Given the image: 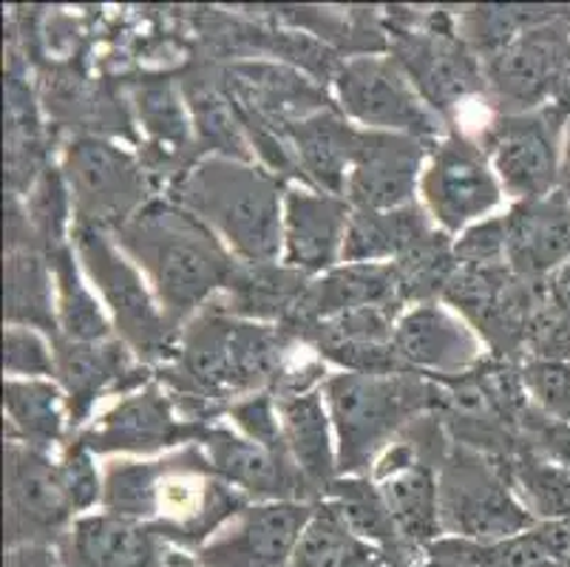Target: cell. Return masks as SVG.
I'll use <instances>...</instances> for the list:
<instances>
[{
    "label": "cell",
    "mask_w": 570,
    "mask_h": 567,
    "mask_svg": "<svg viewBox=\"0 0 570 567\" xmlns=\"http://www.w3.org/2000/svg\"><path fill=\"white\" fill-rule=\"evenodd\" d=\"M57 548L63 567H196L194 556L176 548L151 522L106 511L77 517Z\"/></svg>",
    "instance_id": "cell-17"
},
{
    "label": "cell",
    "mask_w": 570,
    "mask_h": 567,
    "mask_svg": "<svg viewBox=\"0 0 570 567\" xmlns=\"http://www.w3.org/2000/svg\"><path fill=\"white\" fill-rule=\"evenodd\" d=\"M75 225L114 233L154 199V176L137 154L102 137L71 139L60 156Z\"/></svg>",
    "instance_id": "cell-7"
},
{
    "label": "cell",
    "mask_w": 570,
    "mask_h": 567,
    "mask_svg": "<svg viewBox=\"0 0 570 567\" xmlns=\"http://www.w3.org/2000/svg\"><path fill=\"white\" fill-rule=\"evenodd\" d=\"M548 299H551L570 319V262L562 264V267L548 278Z\"/></svg>",
    "instance_id": "cell-48"
},
{
    "label": "cell",
    "mask_w": 570,
    "mask_h": 567,
    "mask_svg": "<svg viewBox=\"0 0 570 567\" xmlns=\"http://www.w3.org/2000/svg\"><path fill=\"white\" fill-rule=\"evenodd\" d=\"M505 258L522 281L546 284L570 262V199L559 190L505 213Z\"/></svg>",
    "instance_id": "cell-23"
},
{
    "label": "cell",
    "mask_w": 570,
    "mask_h": 567,
    "mask_svg": "<svg viewBox=\"0 0 570 567\" xmlns=\"http://www.w3.org/2000/svg\"><path fill=\"white\" fill-rule=\"evenodd\" d=\"M335 106L364 131L406 134L438 143L445 119L423 100L412 77L392 55H357L333 77Z\"/></svg>",
    "instance_id": "cell-8"
},
{
    "label": "cell",
    "mask_w": 570,
    "mask_h": 567,
    "mask_svg": "<svg viewBox=\"0 0 570 567\" xmlns=\"http://www.w3.org/2000/svg\"><path fill=\"white\" fill-rule=\"evenodd\" d=\"M71 247L80 258L82 273L106 306L114 335L126 343L145 366H165L176 352L179 330L165 319L142 270L119 250L111 233L100 227L75 225Z\"/></svg>",
    "instance_id": "cell-5"
},
{
    "label": "cell",
    "mask_w": 570,
    "mask_h": 567,
    "mask_svg": "<svg viewBox=\"0 0 570 567\" xmlns=\"http://www.w3.org/2000/svg\"><path fill=\"white\" fill-rule=\"evenodd\" d=\"M370 477L381 488L397 534L409 548L426 554L438 539L445 537L440 519L438 468L423 460L417 446L406 434L397 437L383 451Z\"/></svg>",
    "instance_id": "cell-19"
},
{
    "label": "cell",
    "mask_w": 570,
    "mask_h": 567,
    "mask_svg": "<svg viewBox=\"0 0 570 567\" xmlns=\"http://www.w3.org/2000/svg\"><path fill=\"white\" fill-rule=\"evenodd\" d=\"M350 218L352 205L344 196L289 182L284 196L282 264L307 278H318L344 264Z\"/></svg>",
    "instance_id": "cell-20"
},
{
    "label": "cell",
    "mask_w": 570,
    "mask_h": 567,
    "mask_svg": "<svg viewBox=\"0 0 570 567\" xmlns=\"http://www.w3.org/2000/svg\"><path fill=\"white\" fill-rule=\"evenodd\" d=\"M315 502H250L199 554L196 567H289Z\"/></svg>",
    "instance_id": "cell-16"
},
{
    "label": "cell",
    "mask_w": 570,
    "mask_h": 567,
    "mask_svg": "<svg viewBox=\"0 0 570 567\" xmlns=\"http://www.w3.org/2000/svg\"><path fill=\"white\" fill-rule=\"evenodd\" d=\"M284 137L302 170L304 185L344 196L346 176L364 139V128H357L338 106H330L287 125Z\"/></svg>",
    "instance_id": "cell-27"
},
{
    "label": "cell",
    "mask_w": 570,
    "mask_h": 567,
    "mask_svg": "<svg viewBox=\"0 0 570 567\" xmlns=\"http://www.w3.org/2000/svg\"><path fill=\"white\" fill-rule=\"evenodd\" d=\"M97 460L100 457L88 446H82L77 437H69L60 457H57V477H60V486H63L66 499L75 508L77 517L100 511L102 471Z\"/></svg>",
    "instance_id": "cell-41"
},
{
    "label": "cell",
    "mask_w": 570,
    "mask_h": 567,
    "mask_svg": "<svg viewBox=\"0 0 570 567\" xmlns=\"http://www.w3.org/2000/svg\"><path fill=\"white\" fill-rule=\"evenodd\" d=\"M222 80L242 111L264 119L282 134L287 125L335 106L330 94L307 75L278 62H233Z\"/></svg>",
    "instance_id": "cell-24"
},
{
    "label": "cell",
    "mask_w": 570,
    "mask_h": 567,
    "mask_svg": "<svg viewBox=\"0 0 570 567\" xmlns=\"http://www.w3.org/2000/svg\"><path fill=\"white\" fill-rule=\"evenodd\" d=\"M370 554L375 548L357 537L338 508L330 499H318L289 567H357Z\"/></svg>",
    "instance_id": "cell-38"
},
{
    "label": "cell",
    "mask_w": 570,
    "mask_h": 567,
    "mask_svg": "<svg viewBox=\"0 0 570 567\" xmlns=\"http://www.w3.org/2000/svg\"><path fill=\"white\" fill-rule=\"evenodd\" d=\"M134 108H137L139 128L148 137V150H154L159 159H174L185 148L196 145L183 86L170 77L137 82Z\"/></svg>",
    "instance_id": "cell-35"
},
{
    "label": "cell",
    "mask_w": 570,
    "mask_h": 567,
    "mask_svg": "<svg viewBox=\"0 0 570 567\" xmlns=\"http://www.w3.org/2000/svg\"><path fill=\"white\" fill-rule=\"evenodd\" d=\"M324 400L338 443V475L370 477L383 451L414 420L438 412L440 387L412 372H333Z\"/></svg>",
    "instance_id": "cell-4"
},
{
    "label": "cell",
    "mask_w": 570,
    "mask_h": 567,
    "mask_svg": "<svg viewBox=\"0 0 570 567\" xmlns=\"http://www.w3.org/2000/svg\"><path fill=\"white\" fill-rule=\"evenodd\" d=\"M557 38H548L542 31H528L522 38L511 40L497 49L483 62L485 91L502 108L500 114L533 111L548 106L559 71Z\"/></svg>",
    "instance_id": "cell-26"
},
{
    "label": "cell",
    "mask_w": 570,
    "mask_h": 567,
    "mask_svg": "<svg viewBox=\"0 0 570 567\" xmlns=\"http://www.w3.org/2000/svg\"><path fill=\"white\" fill-rule=\"evenodd\" d=\"M71 431L69 405L57 381L3 378V437L51 454Z\"/></svg>",
    "instance_id": "cell-30"
},
{
    "label": "cell",
    "mask_w": 570,
    "mask_h": 567,
    "mask_svg": "<svg viewBox=\"0 0 570 567\" xmlns=\"http://www.w3.org/2000/svg\"><path fill=\"white\" fill-rule=\"evenodd\" d=\"M426 207L414 205L397 211H355L344 242V264H395L414 247L438 233Z\"/></svg>",
    "instance_id": "cell-29"
},
{
    "label": "cell",
    "mask_w": 570,
    "mask_h": 567,
    "mask_svg": "<svg viewBox=\"0 0 570 567\" xmlns=\"http://www.w3.org/2000/svg\"><path fill=\"white\" fill-rule=\"evenodd\" d=\"M163 457H114L102 468L100 511L114 517L154 522Z\"/></svg>",
    "instance_id": "cell-37"
},
{
    "label": "cell",
    "mask_w": 570,
    "mask_h": 567,
    "mask_svg": "<svg viewBox=\"0 0 570 567\" xmlns=\"http://www.w3.org/2000/svg\"><path fill=\"white\" fill-rule=\"evenodd\" d=\"M559 194L570 199V117L564 125V139H562V159H559Z\"/></svg>",
    "instance_id": "cell-49"
},
{
    "label": "cell",
    "mask_w": 570,
    "mask_h": 567,
    "mask_svg": "<svg viewBox=\"0 0 570 567\" xmlns=\"http://www.w3.org/2000/svg\"><path fill=\"white\" fill-rule=\"evenodd\" d=\"M454 258L465 267H494L508 264L505 258V216H491L476 222L454 238Z\"/></svg>",
    "instance_id": "cell-45"
},
{
    "label": "cell",
    "mask_w": 570,
    "mask_h": 567,
    "mask_svg": "<svg viewBox=\"0 0 570 567\" xmlns=\"http://www.w3.org/2000/svg\"><path fill=\"white\" fill-rule=\"evenodd\" d=\"M289 182L258 163L199 156L170 179L168 199L202 218L245 264L282 262Z\"/></svg>",
    "instance_id": "cell-3"
},
{
    "label": "cell",
    "mask_w": 570,
    "mask_h": 567,
    "mask_svg": "<svg viewBox=\"0 0 570 567\" xmlns=\"http://www.w3.org/2000/svg\"><path fill=\"white\" fill-rule=\"evenodd\" d=\"M214 423L185 420L159 381L119 398L106 412L88 420L77 437L97 457H163L185 446L205 443Z\"/></svg>",
    "instance_id": "cell-11"
},
{
    "label": "cell",
    "mask_w": 570,
    "mask_h": 567,
    "mask_svg": "<svg viewBox=\"0 0 570 567\" xmlns=\"http://www.w3.org/2000/svg\"><path fill=\"white\" fill-rule=\"evenodd\" d=\"M309 278L282 262L238 264L222 301L238 319L284 326L307 290Z\"/></svg>",
    "instance_id": "cell-32"
},
{
    "label": "cell",
    "mask_w": 570,
    "mask_h": 567,
    "mask_svg": "<svg viewBox=\"0 0 570 567\" xmlns=\"http://www.w3.org/2000/svg\"><path fill=\"white\" fill-rule=\"evenodd\" d=\"M505 190L491 168L483 145L460 131H445L432 145L420 176V205L434 225L449 236H460L476 222L491 218Z\"/></svg>",
    "instance_id": "cell-10"
},
{
    "label": "cell",
    "mask_w": 570,
    "mask_h": 567,
    "mask_svg": "<svg viewBox=\"0 0 570 567\" xmlns=\"http://www.w3.org/2000/svg\"><path fill=\"white\" fill-rule=\"evenodd\" d=\"M395 355L403 372L443 383L474 372L489 358V350L460 312L445 301H426L401 312Z\"/></svg>",
    "instance_id": "cell-14"
},
{
    "label": "cell",
    "mask_w": 570,
    "mask_h": 567,
    "mask_svg": "<svg viewBox=\"0 0 570 567\" xmlns=\"http://www.w3.org/2000/svg\"><path fill=\"white\" fill-rule=\"evenodd\" d=\"M438 493L445 537L500 542L537 525L511 488L505 462L458 443L440 466Z\"/></svg>",
    "instance_id": "cell-6"
},
{
    "label": "cell",
    "mask_w": 570,
    "mask_h": 567,
    "mask_svg": "<svg viewBox=\"0 0 570 567\" xmlns=\"http://www.w3.org/2000/svg\"><path fill=\"white\" fill-rule=\"evenodd\" d=\"M227 420L238 434H245L253 443L264 446V449L276 451V454H287V443H284L282 418H278V403L273 392H258L250 398H242L227 409ZM293 460V457H289Z\"/></svg>",
    "instance_id": "cell-43"
},
{
    "label": "cell",
    "mask_w": 570,
    "mask_h": 567,
    "mask_svg": "<svg viewBox=\"0 0 570 567\" xmlns=\"http://www.w3.org/2000/svg\"><path fill=\"white\" fill-rule=\"evenodd\" d=\"M409 567H452L449 565V561H443V559H438V556H420L417 561H414V565H409Z\"/></svg>",
    "instance_id": "cell-50"
},
{
    "label": "cell",
    "mask_w": 570,
    "mask_h": 567,
    "mask_svg": "<svg viewBox=\"0 0 570 567\" xmlns=\"http://www.w3.org/2000/svg\"><path fill=\"white\" fill-rule=\"evenodd\" d=\"M366 306L406 310L395 264H338L330 273L309 278L284 330L298 332L315 321L333 319L341 312L366 310Z\"/></svg>",
    "instance_id": "cell-25"
},
{
    "label": "cell",
    "mask_w": 570,
    "mask_h": 567,
    "mask_svg": "<svg viewBox=\"0 0 570 567\" xmlns=\"http://www.w3.org/2000/svg\"><path fill=\"white\" fill-rule=\"evenodd\" d=\"M522 383L533 409L570 423V361H525Z\"/></svg>",
    "instance_id": "cell-42"
},
{
    "label": "cell",
    "mask_w": 570,
    "mask_h": 567,
    "mask_svg": "<svg viewBox=\"0 0 570 567\" xmlns=\"http://www.w3.org/2000/svg\"><path fill=\"white\" fill-rule=\"evenodd\" d=\"M3 378L7 381H55V341L32 326L7 324Z\"/></svg>",
    "instance_id": "cell-40"
},
{
    "label": "cell",
    "mask_w": 570,
    "mask_h": 567,
    "mask_svg": "<svg viewBox=\"0 0 570 567\" xmlns=\"http://www.w3.org/2000/svg\"><path fill=\"white\" fill-rule=\"evenodd\" d=\"M295 343L298 338L284 326L238 319L216 299L183 326L157 381L183 418L222 423L236 400L276 389Z\"/></svg>",
    "instance_id": "cell-1"
},
{
    "label": "cell",
    "mask_w": 570,
    "mask_h": 567,
    "mask_svg": "<svg viewBox=\"0 0 570 567\" xmlns=\"http://www.w3.org/2000/svg\"><path fill=\"white\" fill-rule=\"evenodd\" d=\"M511 488L537 522L548 519H570V468L546 460L542 454L528 449L517 451L505 462Z\"/></svg>",
    "instance_id": "cell-36"
},
{
    "label": "cell",
    "mask_w": 570,
    "mask_h": 567,
    "mask_svg": "<svg viewBox=\"0 0 570 567\" xmlns=\"http://www.w3.org/2000/svg\"><path fill=\"white\" fill-rule=\"evenodd\" d=\"M179 86L188 102L194 139L202 156H227V159L256 163V154H253L225 80L207 77L205 71H190L185 80H179Z\"/></svg>",
    "instance_id": "cell-31"
},
{
    "label": "cell",
    "mask_w": 570,
    "mask_h": 567,
    "mask_svg": "<svg viewBox=\"0 0 570 567\" xmlns=\"http://www.w3.org/2000/svg\"><path fill=\"white\" fill-rule=\"evenodd\" d=\"M111 236L142 270L165 319L179 332L210 301L225 295L242 264L202 218L168 196H154Z\"/></svg>",
    "instance_id": "cell-2"
},
{
    "label": "cell",
    "mask_w": 570,
    "mask_h": 567,
    "mask_svg": "<svg viewBox=\"0 0 570 567\" xmlns=\"http://www.w3.org/2000/svg\"><path fill=\"white\" fill-rule=\"evenodd\" d=\"M389 55L401 62L423 100L443 119L465 97L485 91L483 62H476L452 29H440L434 20L426 26L392 29Z\"/></svg>",
    "instance_id": "cell-15"
},
{
    "label": "cell",
    "mask_w": 570,
    "mask_h": 567,
    "mask_svg": "<svg viewBox=\"0 0 570 567\" xmlns=\"http://www.w3.org/2000/svg\"><path fill=\"white\" fill-rule=\"evenodd\" d=\"M568 117V106L548 102L533 111L497 114L485 125L480 145L508 199H542L557 190Z\"/></svg>",
    "instance_id": "cell-9"
},
{
    "label": "cell",
    "mask_w": 570,
    "mask_h": 567,
    "mask_svg": "<svg viewBox=\"0 0 570 567\" xmlns=\"http://www.w3.org/2000/svg\"><path fill=\"white\" fill-rule=\"evenodd\" d=\"M276 403L289 457L307 480L313 497L324 499L326 488L341 477L338 443H335L333 418L326 409L324 389L304 394H276Z\"/></svg>",
    "instance_id": "cell-28"
},
{
    "label": "cell",
    "mask_w": 570,
    "mask_h": 567,
    "mask_svg": "<svg viewBox=\"0 0 570 567\" xmlns=\"http://www.w3.org/2000/svg\"><path fill=\"white\" fill-rule=\"evenodd\" d=\"M403 310L395 306H366L315 321L293 332L298 343L309 346L326 366L338 372L392 374L403 372L395 355V324Z\"/></svg>",
    "instance_id": "cell-21"
},
{
    "label": "cell",
    "mask_w": 570,
    "mask_h": 567,
    "mask_svg": "<svg viewBox=\"0 0 570 567\" xmlns=\"http://www.w3.org/2000/svg\"><path fill=\"white\" fill-rule=\"evenodd\" d=\"M7 548L60 545L77 514L66 499L57 460L7 440Z\"/></svg>",
    "instance_id": "cell-12"
},
{
    "label": "cell",
    "mask_w": 570,
    "mask_h": 567,
    "mask_svg": "<svg viewBox=\"0 0 570 567\" xmlns=\"http://www.w3.org/2000/svg\"><path fill=\"white\" fill-rule=\"evenodd\" d=\"M199 446L216 477L245 493L250 502H276V499L318 502L302 471L287 454H276V451L253 443L245 434H238L233 426L214 423L207 431L205 443Z\"/></svg>",
    "instance_id": "cell-22"
},
{
    "label": "cell",
    "mask_w": 570,
    "mask_h": 567,
    "mask_svg": "<svg viewBox=\"0 0 570 567\" xmlns=\"http://www.w3.org/2000/svg\"><path fill=\"white\" fill-rule=\"evenodd\" d=\"M522 443L546 460L570 468V423H559L531 405L522 418Z\"/></svg>",
    "instance_id": "cell-46"
},
{
    "label": "cell",
    "mask_w": 570,
    "mask_h": 567,
    "mask_svg": "<svg viewBox=\"0 0 570 567\" xmlns=\"http://www.w3.org/2000/svg\"><path fill=\"white\" fill-rule=\"evenodd\" d=\"M20 199H23V211L35 238L46 253H55V250L71 244L75 207H71L69 185H66L60 165H46L35 185Z\"/></svg>",
    "instance_id": "cell-39"
},
{
    "label": "cell",
    "mask_w": 570,
    "mask_h": 567,
    "mask_svg": "<svg viewBox=\"0 0 570 567\" xmlns=\"http://www.w3.org/2000/svg\"><path fill=\"white\" fill-rule=\"evenodd\" d=\"M49 262L57 290V338L75 343H97L117 338L100 295L95 293L91 281L82 273L75 247L66 244V247L55 250V253H49Z\"/></svg>",
    "instance_id": "cell-34"
},
{
    "label": "cell",
    "mask_w": 570,
    "mask_h": 567,
    "mask_svg": "<svg viewBox=\"0 0 570 567\" xmlns=\"http://www.w3.org/2000/svg\"><path fill=\"white\" fill-rule=\"evenodd\" d=\"M324 499H330L341 511V517L350 522L357 537L381 550L386 559L395 561L397 567H409L420 559L417 550L409 548L397 534V525L389 514L386 499L372 477H338L333 486L326 488Z\"/></svg>",
    "instance_id": "cell-33"
},
{
    "label": "cell",
    "mask_w": 570,
    "mask_h": 567,
    "mask_svg": "<svg viewBox=\"0 0 570 567\" xmlns=\"http://www.w3.org/2000/svg\"><path fill=\"white\" fill-rule=\"evenodd\" d=\"M7 567H63V559L55 545H20L7 548Z\"/></svg>",
    "instance_id": "cell-47"
},
{
    "label": "cell",
    "mask_w": 570,
    "mask_h": 567,
    "mask_svg": "<svg viewBox=\"0 0 570 567\" xmlns=\"http://www.w3.org/2000/svg\"><path fill=\"white\" fill-rule=\"evenodd\" d=\"M525 361H570V319L546 295L525 326Z\"/></svg>",
    "instance_id": "cell-44"
},
{
    "label": "cell",
    "mask_w": 570,
    "mask_h": 567,
    "mask_svg": "<svg viewBox=\"0 0 570 567\" xmlns=\"http://www.w3.org/2000/svg\"><path fill=\"white\" fill-rule=\"evenodd\" d=\"M432 145L406 134L364 131L346 176L344 199L355 211H397L414 205Z\"/></svg>",
    "instance_id": "cell-18"
},
{
    "label": "cell",
    "mask_w": 570,
    "mask_h": 567,
    "mask_svg": "<svg viewBox=\"0 0 570 567\" xmlns=\"http://www.w3.org/2000/svg\"><path fill=\"white\" fill-rule=\"evenodd\" d=\"M55 381L69 405L71 434L95 418L102 398H126L157 381V369L145 366L119 338L75 343L55 338Z\"/></svg>",
    "instance_id": "cell-13"
}]
</instances>
